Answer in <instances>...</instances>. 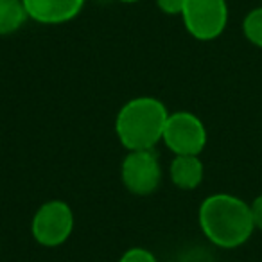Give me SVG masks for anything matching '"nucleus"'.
Returning <instances> with one entry per match:
<instances>
[{
	"instance_id": "10",
	"label": "nucleus",
	"mask_w": 262,
	"mask_h": 262,
	"mask_svg": "<svg viewBox=\"0 0 262 262\" xmlns=\"http://www.w3.org/2000/svg\"><path fill=\"white\" fill-rule=\"evenodd\" d=\"M243 34L251 45L262 49V6L255 8L244 16Z\"/></svg>"
},
{
	"instance_id": "6",
	"label": "nucleus",
	"mask_w": 262,
	"mask_h": 262,
	"mask_svg": "<svg viewBox=\"0 0 262 262\" xmlns=\"http://www.w3.org/2000/svg\"><path fill=\"white\" fill-rule=\"evenodd\" d=\"M120 182L135 196L157 192L162 182V165L155 149L127 151L120 164Z\"/></svg>"
},
{
	"instance_id": "11",
	"label": "nucleus",
	"mask_w": 262,
	"mask_h": 262,
	"mask_svg": "<svg viewBox=\"0 0 262 262\" xmlns=\"http://www.w3.org/2000/svg\"><path fill=\"white\" fill-rule=\"evenodd\" d=\"M119 262H158L153 251L146 250L142 246L129 248L122 253V257L119 258Z\"/></svg>"
},
{
	"instance_id": "12",
	"label": "nucleus",
	"mask_w": 262,
	"mask_h": 262,
	"mask_svg": "<svg viewBox=\"0 0 262 262\" xmlns=\"http://www.w3.org/2000/svg\"><path fill=\"white\" fill-rule=\"evenodd\" d=\"M185 0H157V6L164 15L169 16H180L183 11Z\"/></svg>"
},
{
	"instance_id": "8",
	"label": "nucleus",
	"mask_w": 262,
	"mask_h": 262,
	"mask_svg": "<svg viewBox=\"0 0 262 262\" xmlns=\"http://www.w3.org/2000/svg\"><path fill=\"white\" fill-rule=\"evenodd\" d=\"M169 176L178 189L194 190L203 182L205 165L196 155H178L169 165Z\"/></svg>"
},
{
	"instance_id": "13",
	"label": "nucleus",
	"mask_w": 262,
	"mask_h": 262,
	"mask_svg": "<svg viewBox=\"0 0 262 262\" xmlns=\"http://www.w3.org/2000/svg\"><path fill=\"white\" fill-rule=\"evenodd\" d=\"M250 208H251V215H253V225H255V228L262 230V194H260V196H257L253 201H251Z\"/></svg>"
},
{
	"instance_id": "5",
	"label": "nucleus",
	"mask_w": 262,
	"mask_h": 262,
	"mask_svg": "<svg viewBox=\"0 0 262 262\" xmlns=\"http://www.w3.org/2000/svg\"><path fill=\"white\" fill-rule=\"evenodd\" d=\"M207 127L196 113L185 110L169 113L162 142L167 146L169 151L174 153V157L178 155L200 157L207 146Z\"/></svg>"
},
{
	"instance_id": "3",
	"label": "nucleus",
	"mask_w": 262,
	"mask_h": 262,
	"mask_svg": "<svg viewBox=\"0 0 262 262\" xmlns=\"http://www.w3.org/2000/svg\"><path fill=\"white\" fill-rule=\"evenodd\" d=\"M74 232V210L63 200L45 201L34 212L31 233L40 246L58 248L69 241Z\"/></svg>"
},
{
	"instance_id": "14",
	"label": "nucleus",
	"mask_w": 262,
	"mask_h": 262,
	"mask_svg": "<svg viewBox=\"0 0 262 262\" xmlns=\"http://www.w3.org/2000/svg\"><path fill=\"white\" fill-rule=\"evenodd\" d=\"M117 2H122V4H135V2H140V0H117Z\"/></svg>"
},
{
	"instance_id": "1",
	"label": "nucleus",
	"mask_w": 262,
	"mask_h": 262,
	"mask_svg": "<svg viewBox=\"0 0 262 262\" xmlns=\"http://www.w3.org/2000/svg\"><path fill=\"white\" fill-rule=\"evenodd\" d=\"M198 221L203 235L223 250L243 246L255 230L250 203L226 192L205 198L198 210Z\"/></svg>"
},
{
	"instance_id": "9",
	"label": "nucleus",
	"mask_w": 262,
	"mask_h": 262,
	"mask_svg": "<svg viewBox=\"0 0 262 262\" xmlns=\"http://www.w3.org/2000/svg\"><path fill=\"white\" fill-rule=\"evenodd\" d=\"M27 20L22 0H0V36L18 33Z\"/></svg>"
},
{
	"instance_id": "7",
	"label": "nucleus",
	"mask_w": 262,
	"mask_h": 262,
	"mask_svg": "<svg viewBox=\"0 0 262 262\" xmlns=\"http://www.w3.org/2000/svg\"><path fill=\"white\" fill-rule=\"evenodd\" d=\"M27 18L41 26L72 22L84 8V0H22Z\"/></svg>"
},
{
	"instance_id": "2",
	"label": "nucleus",
	"mask_w": 262,
	"mask_h": 262,
	"mask_svg": "<svg viewBox=\"0 0 262 262\" xmlns=\"http://www.w3.org/2000/svg\"><path fill=\"white\" fill-rule=\"evenodd\" d=\"M169 112L157 97L140 95L124 102L115 117V135L127 151L155 149L164 137Z\"/></svg>"
},
{
	"instance_id": "4",
	"label": "nucleus",
	"mask_w": 262,
	"mask_h": 262,
	"mask_svg": "<svg viewBox=\"0 0 262 262\" xmlns=\"http://www.w3.org/2000/svg\"><path fill=\"white\" fill-rule=\"evenodd\" d=\"M182 20L187 33L200 41L219 38L228 24L226 0H185Z\"/></svg>"
}]
</instances>
